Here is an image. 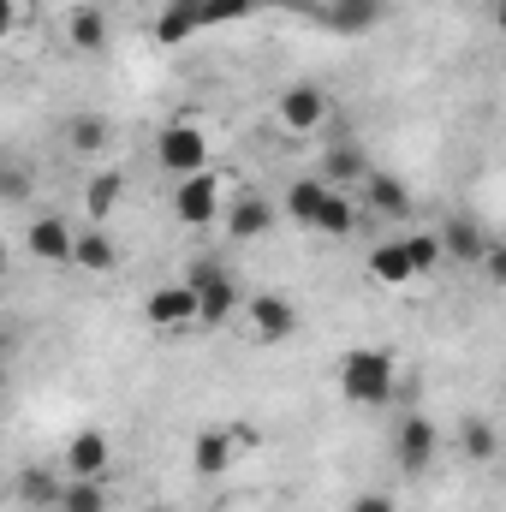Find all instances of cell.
Returning <instances> with one entry per match:
<instances>
[{
	"mask_svg": "<svg viewBox=\"0 0 506 512\" xmlns=\"http://www.w3.org/2000/svg\"><path fill=\"white\" fill-rule=\"evenodd\" d=\"M316 233H328V239H352V233H358V203L340 197V191H328V203H322V215H316Z\"/></svg>",
	"mask_w": 506,
	"mask_h": 512,
	"instance_id": "cell-25",
	"label": "cell"
},
{
	"mask_svg": "<svg viewBox=\"0 0 506 512\" xmlns=\"http://www.w3.org/2000/svg\"><path fill=\"white\" fill-rule=\"evenodd\" d=\"M328 114H334V102H328L322 84H286L280 90V120H286V131H316Z\"/></svg>",
	"mask_w": 506,
	"mask_h": 512,
	"instance_id": "cell-7",
	"label": "cell"
},
{
	"mask_svg": "<svg viewBox=\"0 0 506 512\" xmlns=\"http://www.w3.org/2000/svg\"><path fill=\"white\" fill-rule=\"evenodd\" d=\"M66 42L78 54H102L108 48V12L102 6H72L66 12Z\"/></svg>",
	"mask_w": 506,
	"mask_h": 512,
	"instance_id": "cell-15",
	"label": "cell"
},
{
	"mask_svg": "<svg viewBox=\"0 0 506 512\" xmlns=\"http://www.w3.org/2000/svg\"><path fill=\"white\" fill-rule=\"evenodd\" d=\"M143 512H173V507H143Z\"/></svg>",
	"mask_w": 506,
	"mask_h": 512,
	"instance_id": "cell-32",
	"label": "cell"
},
{
	"mask_svg": "<svg viewBox=\"0 0 506 512\" xmlns=\"http://www.w3.org/2000/svg\"><path fill=\"white\" fill-rule=\"evenodd\" d=\"M143 316L155 322V328H191V322H203V310H197V292L179 280V286H155L149 292V304H143Z\"/></svg>",
	"mask_w": 506,
	"mask_h": 512,
	"instance_id": "cell-8",
	"label": "cell"
},
{
	"mask_svg": "<svg viewBox=\"0 0 506 512\" xmlns=\"http://www.w3.org/2000/svg\"><path fill=\"white\" fill-rule=\"evenodd\" d=\"M370 274H376L381 286H405V280H417L405 239H393V245H376V251H370Z\"/></svg>",
	"mask_w": 506,
	"mask_h": 512,
	"instance_id": "cell-21",
	"label": "cell"
},
{
	"mask_svg": "<svg viewBox=\"0 0 506 512\" xmlns=\"http://www.w3.org/2000/svg\"><path fill=\"white\" fill-rule=\"evenodd\" d=\"M376 18H381V0H328L322 6V24L340 30V36H364Z\"/></svg>",
	"mask_w": 506,
	"mask_h": 512,
	"instance_id": "cell-17",
	"label": "cell"
},
{
	"mask_svg": "<svg viewBox=\"0 0 506 512\" xmlns=\"http://www.w3.org/2000/svg\"><path fill=\"white\" fill-rule=\"evenodd\" d=\"M185 286L197 292V310H203V328H221L233 310H239V280L221 268V262H191V274H185Z\"/></svg>",
	"mask_w": 506,
	"mask_h": 512,
	"instance_id": "cell-3",
	"label": "cell"
},
{
	"mask_svg": "<svg viewBox=\"0 0 506 512\" xmlns=\"http://www.w3.org/2000/svg\"><path fill=\"white\" fill-rule=\"evenodd\" d=\"M245 316H251L256 340H286V334L298 328V310H292V298H280V292H256V298H245Z\"/></svg>",
	"mask_w": 506,
	"mask_h": 512,
	"instance_id": "cell-10",
	"label": "cell"
},
{
	"mask_svg": "<svg viewBox=\"0 0 506 512\" xmlns=\"http://www.w3.org/2000/svg\"><path fill=\"white\" fill-rule=\"evenodd\" d=\"M346 512H399L393 507V495H381V489H364V495H352V507Z\"/></svg>",
	"mask_w": 506,
	"mask_h": 512,
	"instance_id": "cell-29",
	"label": "cell"
},
{
	"mask_svg": "<svg viewBox=\"0 0 506 512\" xmlns=\"http://www.w3.org/2000/svg\"><path fill=\"white\" fill-rule=\"evenodd\" d=\"M78 268H90V274H114V268H120V251H114V239H108L102 227L78 233Z\"/></svg>",
	"mask_w": 506,
	"mask_h": 512,
	"instance_id": "cell-26",
	"label": "cell"
},
{
	"mask_svg": "<svg viewBox=\"0 0 506 512\" xmlns=\"http://www.w3.org/2000/svg\"><path fill=\"white\" fill-rule=\"evenodd\" d=\"M459 453H465L471 465L501 459V429H495L489 417H465V423H459Z\"/></svg>",
	"mask_w": 506,
	"mask_h": 512,
	"instance_id": "cell-19",
	"label": "cell"
},
{
	"mask_svg": "<svg viewBox=\"0 0 506 512\" xmlns=\"http://www.w3.org/2000/svg\"><path fill=\"white\" fill-rule=\"evenodd\" d=\"M364 197H370V209L387 215V221H405L417 203H411V191H405V179H393V173H370L364 179Z\"/></svg>",
	"mask_w": 506,
	"mask_h": 512,
	"instance_id": "cell-16",
	"label": "cell"
},
{
	"mask_svg": "<svg viewBox=\"0 0 506 512\" xmlns=\"http://www.w3.org/2000/svg\"><path fill=\"white\" fill-rule=\"evenodd\" d=\"M24 239H30V256H42V262H78V233L60 215H36Z\"/></svg>",
	"mask_w": 506,
	"mask_h": 512,
	"instance_id": "cell-12",
	"label": "cell"
},
{
	"mask_svg": "<svg viewBox=\"0 0 506 512\" xmlns=\"http://www.w3.org/2000/svg\"><path fill=\"white\" fill-rule=\"evenodd\" d=\"M435 453H441V429H435L423 411H411V417L399 423V435H393V459H399V471H405V477H423V471L435 465Z\"/></svg>",
	"mask_w": 506,
	"mask_h": 512,
	"instance_id": "cell-5",
	"label": "cell"
},
{
	"mask_svg": "<svg viewBox=\"0 0 506 512\" xmlns=\"http://www.w3.org/2000/svg\"><path fill=\"white\" fill-rule=\"evenodd\" d=\"M12 495H18V507L42 512V507H60V501H66V483H60L48 465H24L18 483H12Z\"/></svg>",
	"mask_w": 506,
	"mask_h": 512,
	"instance_id": "cell-14",
	"label": "cell"
},
{
	"mask_svg": "<svg viewBox=\"0 0 506 512\" xmlns=\"http://www.w3.org/2000/svg\"><path fill=\"white\" fill-rule=\"evenodd\" d=\"M155 161H161L173 179H191V173L209 167V137L191 126V120H173V126L155 137Z\"/></svg>",
	"mask_w": 506,
	"mask_h": 512,
	"instance_id": "cell-4",
	"label": "cell"
},
{
	"mask_svg": "<svg viewBox=\"0 0 506 512\" xmlns=\"http://www.w3.org/2000/svg\"><path fill=\"white\" fill-rule=\"evenodd\" d=\"M441 245H447V262H465V268H483V256H489V233L471 221V215H447L441 221Z\"/></svg>",
	"mask_w": 506,
	"mask_h": 512,
	"instance_id": "cell-11",
	"label": "cell"
},
{
	"mask_svg": "<svg viewBox=\"0 0 506 512\" xmlns=\"http://www.w3.org/2000/svg\"><path fill=\"white\" fill-rule=\"evenodd\" d=\"M405 251H411V268H417V274H429L435 262H447L441 233H411V239H405Z\"/></svg>",
	"mask_w": 506,
	"mask_h": 512,
	"instance_id": "cell-28",
	"label": "cell"
},
{
	"mask_svg": "<svg viewBox=\"0 0 506 512\" xmlns=\"http://www.w3.org/2000/svg\"><path fill=\"white\" fill-rule=\"evenodd\" d=\"M328 191H334L328 179H292V185H286V203H280V209H286V215H292L298 227H316V215H322Z\"/></svg>",
	"mask_w": 506,
	"mask_h": 512,
	"instance_id": "cell-18",
	"label": "cell"
},
{
	"mask_svg": "<svg viewBox=\"0 0 506 512\" xmlns=\"http://www.w3.org/2000/svg\"><path fill=\"white\" fill-rule=\"evenodd\" d=\"M393 387H399V376H393V352L358 346V352L340 358V393H346L352 405H387Z\"/></svg>",
	"mask_w": 506,
	"mask_h": 512,
	"instance_id": "cell-1",
	"label": "cell"
},
{
	"mask_svg": "<svg viewBox=\"0 0 506 512\" xmlns=\"http://www.w3.org/2000/svg\"><path fill=\"white\" fill-rule=\"evenodd\" d=\"M66 465H72V477H102V471H108V435H102V429H84V435H72V447H66Z\"/></svg>",
	"mask_w": 506,
	"mask_h": 512,
	"instance_id": "cell-20",
	"label": "cell"
},
{
	"mask_svg": "<svg viewBox=\"0 0 506 512\" xmlns=\"http://www.w3.org/2000/svg\"><path fill=\"white\" fill-rule=\"evenodd\" d=\"M256 0H167V12H161V24H155V36L173 48V42H185L191 30H209V24H233V18H245Z\"/></svg>",
	"mask_w": 506,
	"mask_h": 512,
	"instance_id": "cell-2",
	"label": "cell"
},
{
	"mask_svg": "<svg viewBox=\"0 0 506 512\" xmlns=\"http://www.w3.org/2000/svg\"><path fill=\"white\" fill-rule=\"evenodd\" d=\"M274 215H280V209H274L268 197L245 191V197H233V203H227V233H233L239 245H245V239H262V233L274 227Z\"/></svg>",
	"mask_w": 506,
	"mask_h": 512,
	"instance_id": "cell-13",
	"label": "cell"
},
{
	"mask_svg": "<svg viewBox=\"0 0 506 512\" xmlns=\"http://www.w3.org/2000/svg\"><path fill=\"white\" fill-rule=\"evenodd\" d=\"M173 215L185 221V227H209L215 215H221V179L203 167V173H191V179H179V191H173Z\"/></svg>",
	"mask_w": 506,
	"mask_h": 512,
	"instance_id": "cell-6",
	"label": "cell"
},
{
	"mask_svg": "<svg viewBox=\"0 0 506 512\" xmlns=\"http://www.w3.org/2000/svg\"><path fill=\"white\" fill-rule=\"evenodd\" d=\"M483 274H489L495 286H506V239H495V245H489V256H483Z\"/></svg>",
	"mask_w": 506,
	"mask_h": 512,
	"instance_id": "cell-30",
	"label": "cell"
},
{
	"mask_svg": "<svg viewBox=\"0 0 506 512\" xmlns=\"http://www.w3.org/2000/svg\"><path fill=\"white\" fill-rule=\"evenodd\" d=\"M60 512H108L102 477H72V483H66V501H60Z\"/></svg>",
	"mask_w": 506,
	"mask_h": 512,
	"instance_id": "cell-27",
	"label": "cell"
},
{
	"mask_svg": "<svg viewBox=\"0 0 506 512\" xmlns=\"http://www.w3.org/2000/svg\"><path fill=\"white\" fill-rule=\"evenodd\" d=\"M66 149L72 155H102L108 149V120L102 114H72L66 120Z\"/></svg>",
	"mask_w": 506,
	"mask_h": 512,
	"instance_id": "cell-24",
	"label": "cell"
},
{
	"mask_svg": "<svg viewBox=\"0 0 506 512\" xmlns=\"http://www.w3.org/2000/svg\"><path fill=\"white\" fill-rule=\"evenodd\" d=\"M120 197H126V179H120L114 167H102V173H96V179L84 185V209H90V221H108Z\"/></svg>",
	"mask_w": 506,
	"mask_h": 512,
	"instance_id": "cell-23",
	"label": "cell"
},
{
	"mask_svg": "<svg viewBox=\"0 0 506 512\" xmlns=\"http://www.w3.org/2000/svg\"><path fill=\"white\" fill-rule=\"evenodd\" d=\"M322 179H328V185L370 179V161H364V149H358V143H334V149L322 155Z\"/></svg>",
	"mask_w": 506,
	"mask_h": 512,
	"instance_id": "cell-22",
	"label": "cell"
},
{
	"mask_svg": "<svg viewBox=\"0 0 506 512\" xmlns=\"http://www.w3.org/2000/svg\"><path fill=\"white\" fill-rule=\"evenodd\" d=\"M495 30L506 36V0H495Z\"/></svg>",
	"mask_w": 506,
	"mask_h": 512,
	"instance_id": "cell-31",
	"label": "cell"
},
{
	"mask_svg": "<svg viewBox=\"0 0 506 512\" xmlns=\"http://www.w3.org/2000/svg\"><path fill=\"white\" fill-rule=\"evenodd\" d=\"M233 459H239L233 429H203V435L191 441V477H203V483L227 477V471H233Z\"/></svg>",
	"mask_w": 506,
	"mask_h": 512,
	"instance_id": "cell-9",
	"label": "cell"
}]
</instances>
